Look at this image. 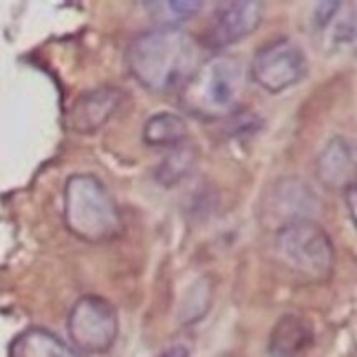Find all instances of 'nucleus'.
<instances>
[{
	"instance_id": "nucleus-3",
	"label": "nucleus",
	"mask_w": 357,
	"mask_h": 357,
	"mask_svg": "<svg viewBox=\"0 0 357 357\" xmlns=\"http://www.w3.org/2000/svg\"><path fill=\"white\" fill-rule=\"evenodd\" d=\"M243 66L230 56L202 59L178 91L180 107L201 121H218L239 110L243 93Z\"/></svg>"
},
{
	"instance_id": "nucleus-19",
	"label": "nucleus",
	"mask_w": 357,
	"mask_h": 357,
	"mask_svg": "<svg viewBox=\"0 0 357 357\" xmlns=\"http://www.w3.org/2000/svg\"><path fill=\"white\" fill-rule=\"evenodd\" d=\"M157 357H190V352H188V349L183 347V345H173V347L160 352Z\"/></svg>"
},
{
	"instance_id": "nucleus-2",
	"label": "nucleus",
	"mask_w": 357,
	"mask_h": 357,
	"mask_svg": "<svg viewBox=\"0 0 357 357\" xmlns=\"http://www.w3.org/2000/svg\"><path fill=\"white\" fill-rule=\"evenodd\" d=\"M63 220L77 239L100 244L114 241L122 230L117 202L98 176L75 173L63 188Z\"/></svg>"
},
{
	"instance_id": "nucleus-15",
	"label": "nucleus",
	"mask_w": 357,
	"mask_h": 357,
	"mask_svg": "<svg viewBox=\"0 0 357 357\" xmlns=\"http://www.w3.org/2000/svg\"><path fill=\"white\" fill-rule=\"evenodd\" d=\"M159 26H178L176 23L192 20L204 7L201 0H171V2H143Z\"/></svg>"
},
{
	"instance_id": "nucleus-14",
	"label": "nucleus",
	"mask_w": 357,
	"mask_h": 357,
	"mask_svg": "<svg viewBox=\"0 0 357 357\" xmlns=\"http://www.w3.org/2000/svg\"><path fill=\"white\" fill-rule=\"evenodd\" d=\"M197 160V152H195L194 145L187 142L180 143L178 146L169 149V153L164 157L162 162L159 164L155 171V178L160 185L164 187H174L180 183L185 176H188L192 167L195 166Z\"/></svg>"
},
{
	"instance_id": "nucleus-17",
	"label": "nucleus",
	"mask_w": 357,
	"mask_h": 357,
	"mask_svg": "<svg viewBox=\"0 0 357 357\" xmlns=\"http://www.w3.org/2000/svg\"><path fill=\"white\" fill-rule=\"evenodd\" d=\"M344 2H317L316 9H314V23H316L317 30H324V28L330 24V21H333L337 17V14L340 13Z\"/></svg>"
},
{
	"instance_id": "nucleus-5",
	"label": "nucleus",
	"mask_w": 357,
	"mask_h": 357,
	"mask_svg": "<svg viewBox=\"0 0 357 357\" xmlns=\"http://www.w3.org/2000/svg\"><path fill=\"white\" fill-rule=\"evenodd\" d=\"M66 330L77 352L105 354L117 342L119 314L103 296L84 295L70 309Z\"/></svg>"
},
{
	"instance_id": "nucleus-4",
	"label": "nucleus",
	"mask_w": 357,
	"mask_h": 357,
	"mask_svg": "<svg viewBox=\"0 0 357 357\" xmlns=\"http://www.w3.org/2000/svg\"><path fill=\"white\" fill-rule=\"evenodd\" d=\"M274 250L279 261L305 281L323 282L333 274V241L314 220H295L279 225L274 234Z\"/></svg>"
},
{
	"instance_id": "nucleus-16",
	"label": "nucleus",
	"mask_w": 357,
	"mask_h": 357,
	"mask_svg": "<svg viewBox=\"0 0 357 357\" xmlns=\"http://www.w3.org/2000/svg\"><path fill=\"white\" fill-rule=\"evenodd\" d=\"M211 284H208L206 279L197 281V284L190 289V295H188L187 302H185L183 305V314H187V323H194L195 319L202 317L199 309L206 314V309H208L209 303H211Z\"/></svg>"
},
{
	"instance_id": "nucleus-10",
	"label": "nucleus",
	"mask_w": 357,
	"mask_h": 357,
	"mask_svg": "<svg viewBox=\"0 0 357 357\" xmlns=\"http://www.w3.org/2000/svg\"><path fill=\"white\" fill-rule=\"evenodd\" d=\"M319 208V197L307 181L300 178H282L272 190V211L282 220L281 225L295 220H312Z\"/></svg>"
},
{
	"instance_id": "nucleus-9",
	"label": "nucleus",
	"mask_w": 357,
	"mask_h": 357,
	"mask_svg": "<svg viewBox=\"0 0 357 357\" xmlns=\"http://www.w3.org/2000/svg\"><path fill=\"white\" fill-rule=\"evenodd\" d=\"M356 145L345 136H333L316 160L317 178L331 190L356 183Z\"/></svg>"
},
{
	"instance_id": "nucleus-7",
	"label": "nucleus",
	"mask_w": 357,
	"mask_h": 357,
	"mask_svg": "<svg viewBox=\"0 0 357 357\" xmlns=\"http://www.w3.org/2000/svg\"><path fill=\"white\" fill-rule=\"evenodd\" d=\"M265 3L258 0H237L223 2L216 9L213 23L206 35V44L213 49L234 45L250 37L261 24Z\"/></svg>"
},
{
	"instance_id": "nucleus-13",
	"label": "nucleus",
	"mask_w": 357,
	"mask_h": 357,
	"mask_svg": "<svg viewBox=\"0 0 357 357\" xmlns=\"http://www.w3.org/2000/svg\"><path fill=\"white\" fill-rule=\"evenodd\" d=\"M143 142L155 149H173L188 139V124L181 115L159 112L143 126Z\"/></svg>"
},
{
	"instance_id": "nucleus-6",
	"label": "nucleus",
	"mask_w": 357,
	"mask_h": 357,
	"mask_svg": "<svg viewBox=\"0 0 357 357\" xmlns=\"http://www.w3.org/2000/svg\"><path fill=\"white\" fill-rule=\"evenodd\" d=\"M309 72L305 51L291 38H278L255 52L250 75L257 86L278 94L302 82Z\"/></svg>"
},
{
	"instance_id": "nucleus-12",
	"label": "nucleus",
	"mask_w": 357,
	"mask_h": 357,
	"mask_svg": "<svg viewBox=\"0 0 357 357\" xmlns=\"http://www.w3.org/2000/svg\"><path fill=\"white\" fill-rule=\"evenodd\" d=\"M13 357H84L44 328H30L16 338L10 349Z\"/></svg>"
},
{
	"instance_id": "nucleus-11",
	"label": "nucleus",
	"mask_w": 357,
	"mask_h": 357,
	"mask_svg": "<svg viewBox=\"0 0 357 357\" xmlns=\"http://www.w3.org/2000/svg\"><path fill=\"white\" fill-rule=\"evenodd\" d=\"M314 340V328L305 317L284 314L272 328L267 357H305L312 349Z\"/></svg>"
},
{
	"instance_id": "nucleus-1",
	"label": "nucleus",
	"mask_w": 357,
	"mask_h": 357,
	"mask_svg": "<svg viewBox=\"0 0 357 357\" xmlns=\"http://www.w3.org/2000/svg\"><path fill=\"white\" fill-rule=\"evenodd\" d=\"M202 63L201 45L180 26H155L136 35L126 51V65L150 93H176Z\"/></svg>"
},
{
	"instance_id": "nucleus-18",
	"label": "nucleus",
	"mask_w": 357,
	"mask_h": 357,
	"mask_svg": "<svg viewBox=\"0 0 357 357\" xmlns=\"http://www.w3.org/2000/svg\"><path fill=\"white\" fill-rule=\"evenodd\" d=\"M344 202L349 209V215H351L352 220H356V197H357V192H356V183L349 185L347 188H344Z\"/></svg>"
},
{
	"instance_id": "nucleus-8",
	"label": "nucleus",
	"mask_w": 357,
	"mask_h": 357,
	"mask_svg": "<svg viewBox=\"0 0 357 357\" xmlns=\"http://www.w3.org/2000/svg\"><path fill=\"white\" fill-rule=\"evenodd\" d=\"M122 98V91L114 86L96 87L80 94L70 108V128L80 135H93L114 117Z\"/></svg>"
}]
</instances>
